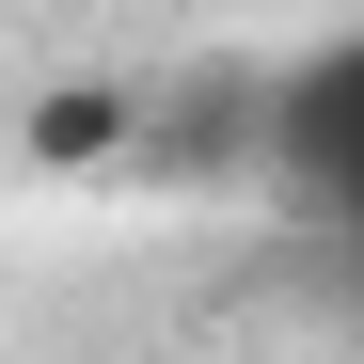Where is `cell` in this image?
Here are the masks:
<instances>
[{
  "instance_id": "cell-1",
  "label": "cell",
  "mask_w": 364,
  "mask_h": 364,
  "mask_svg": "<svg viewBox=\"0 0 364 364\" xmlns=\"http://www.w3.org/2000/svg\"><path fill=\"white\" fill-rule=\"evenodd\" d=\"M269 143H285V174H301L333 222H364V48H333V64H301V80H285Z\"/></svg>"
}]
</instances>
